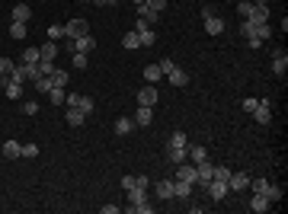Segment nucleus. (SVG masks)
Masks as SVG:
<instances>
[{
	"label": "nucleus",
	"instance_id": "1",
	"mask_svg": "<svg viewBox=\"0 0 288 214\" xmlns=\"http://www.w3.org/2000/svg\"><path fill=\"white\" fill-rule=\"evenodd\" d=\"M68 48L71 51H80V54H87V51H93L96 48V38L87 32V35H80V38H68Z\"/></svg>",
	"mask_w": 288,
	"mask_h": 214
},
{
	"label": "nucleus",
	"instance_id": "2",
	"mask_svg": "<svg viewBox=\"0 0 288 214\" xmlns=\"http://www.w3.org/2000/svg\"><path fill=\"white\" fill-rule=\"evenodd\" d=\"M250 115L256 118V125H269V122H272V102H269V99H259L256 109H253Z\"/></svg>",
	"mask_w": 288,
	"mask_h": 214
},
{
	"label": "nucleus",
	"instance_id": "3",
	"mask_svg": "<svg viewBox=\"0 0 288 214\" xmlns=\"http://www.w3.org/2000/svg\"><path fill=\"white\" fill-rule=\"evenodd\" d=\"M90 32V23L87 19H71V23H64V38H80Z\"/></svg>",
	"mask_w": 288,
	"mask_h": 214
},
{
	"label": "nucleus",
	"instance_id": "4",
	"mask_svg": "<svg viewBox=\"0 0 288 214\" xmlns=\"http://www.w3.org/2000/svg\"><path fill=\"white\" fill-rule=\"evenodd\" d=\"M228 189H231V192L250 189V173H231V176H228Z\"/></svg>",
	"mask_w": 288,
	"mask_h": 214
},
{
	"label": "nucleus",
	"instance_id": "5",
	"mask_svg": "<svg viewBox=\"0 0 288 214\" xmlns=\"http://www.w3.org/2000/svg\"><path fill=\"white\" fill-rule=\"evenodd\" d=\"M64 102H68L71 109H80V112H87V115L93 112V106H96V102H93L90 96H77V93H74V96H68V99H64Z\"/></svg>",
	"mask_w": 288,
	"mask_h": 214
},
{
	"label": "nucleus",
	"instance_id": "6",
	"mask_svg": "<svg viewBox=\"0 0 288 214\" xmlns=\"http://www.w3.org/2000/svg\"><path fill=\"white\" fill-rule=\"evenodd\" d=\"M173 179H180V182H192L196 185V163H180V166H176V176Z\"/></svg>",
	"mask_w": 288,
	"mask_h": 214
},
{
	"label": "nucleus",
	"instance_id": "7",
	"mask_svg": "<svg viewBox=\"0 0 288 214\" xmlns=\"http://www.w3.org/2000/svg\"><path fill=\"white\" fill-rule=\"evenodd\" d=\"M205 189H208V195H212L215 201H221L224 198V195H228V182H224V179H208V185H205Z\"/></svg>",
	"mask_w": 288,
	"mask_h": 214
},
{
	"label": "nucleus",
	"instance_id": "8",
	"mask_svg": "<svg viewBox=\"0 0 288 214\" xmlns=\"http://www.w3.org/2000/svg\"><path fill=\"white\" fill-rule=\"evenodd\" d=\"M154 102H157V83H147L141 93H138V106H151L154 109Z\"/></svg>",
	"mask_w": 288,
	"mask_h": 214
},
{
	"label": "nucleus",
	"instance_id": "9",
	"mask_svg": "<svg viewBox=\"0 0 288 214\" xmlns=\"http://www.w3.org/2000/svg\"><path fill=\"white\" fill-rule=\"evenodd\" d=\"M224 26H228V23H224V19H221V16H205V32H208V35H221V32H224Z\"/></svg>",
	"mask_w": 288,
	"mask_h": 214
},
{
	"label": "nucleus",
	"instance_id": "10",
	"mask_svg": "<svg viewBox=\"0 0 288 214\" xmlns=\"http://www.w3.org/2000/svg\"><path fill=\"white\" fill-rule=\"evenodd\" d=\"M151 122H154V109H151V106H138V112H135V125L147 128Z\"/></svg>",
	"mask_w": 288,
	"mask_h": 214
},
{
	"label": "nucleus",
	"instance_id": "11",
	"mask_svg": "<svg viewBox=\"0 0 288 214\" xmlns=\"http://www.w3.org/2000/svg\"><path fill=\"white\" fill-rule=\"evenodd\" d=\"M247 208H250L253 214H263V211H269L272 205H269V198H266V195H256V192H253V198H250V205H247Z\"/></svg>",
	"mask_w": 288,
	"mask_h": 214
},
{
	"label": "nucleus",
	"instance_id": "12",
	"mask_svg": "<svg viewBox=\"0 0 288 214\" xmlns=\"http://www.w3.org/2000/svg\"><path fill=\"white\" fill-rule=\"evenodd\" d=\"M0 153H3L7 160H16V157H23V144H19V141H7V144L0 147Z\"/></svg>",
	"mask_w": 288,
	"mask_h": 214
},
{
	"label": "nucleus",
	"instance_id": "13",
	"mask_svg": "<svg viewBox=\"0 0 288 214\" xmlns=\"http://www.w3.org/2000/svg\"><path fill=\"white\" fill-rule=\"evenodd\" d=\"M167 160L173 163V166H180V163L189 160V153H186V147H167Z\"/></svg>",
	"mask_w": 288,
	"mask_h": 214
},
{
	"label": "nucleus",
	"instance_id": "14",
	"mask_svg": "<svg viewBox=\"0 0 288 214\" xmlns=\"http://www.w3.org/2000/svg\"><path fill=\"white\" fill-rule=\"evenodd\" d=\"M154 192H157V198H173V179H157Z\"/></svg>",
	"mask_w": 288,
	"mask_h": 214
},
{
	"label": "nucleus",
	"instance_id": "15",
	"mask_svg": "<svg viewBox=\"0 0 288 214\" xmlns=\"http://www.w3.org/2000/svg\"><path fill=\"white\" fill-rule=\"evenodd\" d=\"M112 131H115V134H128V131H135V118H128V115H122V118H115Z\"/></svg>",
	"mask_w": 288,
	"mask_h": 214
},
{
	"label": "nucleus",
	"instance_id": "16",
	"mask_svg": "<svg viewBox=\"0 0 288 214\" xmlns=\"http://www.w3.org/2000/svg\"><path fill=\"white\" fill-rule=\"evenodd\" d=\"M272 70H275L279 77H285V70H288V54H285V51H275V54H272Z\"/></svg>",
	"mask_w": 288,
	"mask_h": 214
},
{
	"label": "nucleus",
	"instance_id": "17",
	"mask_svg": "<svg viewBox=\"0 0 288 214\" xmlns=\"http://www.w3.org/2000/svg\"><path fill=\"white\" fill-rule=\"evenodd\" d=\"M64 118H68L71 128H80V125L87 122V112H80V109H71V106H68V115H64Z\"/></svg>",
	"mask_w": 288,
	"mask_h": 214
},
{
	"label": "nucleus",
	"instance_id": "18",
	"mask_svg": "<svg viewBox=\"0 0 288 214\" xmlns=\"http://www.w3.org/2000/svg\"><path fill=\"white\" fill-rule=\"evenodd\" d=\"M186 153H189V163H202V160H208V153H205V144H192V147H186Z\"/></svg>",
	"mask_w": 288,
	"mask_h": 214
},
{
	"label": "nucleus",
	"instance_id": "19",
	"mask_svg": "<svg viewBox=\"0 0 288 214\" xmlns=\"http://www.w3.org/2000/svg\"><path fill=\"white\" fill-rule=\"evenodd\" d=\"M54 58H58V45L54 42H45L38 48V61H54Z\"/></svg>",
	"mask_w": 288,
	"mask_h": 214
},
{
	"label": "nucleus",
	"instance_id": "20",
	"mask_svg": "<svg viewBox=\"0 0 288 214\" xmlns=\"http://www.w3.org/2000/svg\"><path fill=\"white\" fill-rule=\"evenodd\" d=\"M167 80H170L173 86H186V83H189V74H186V70H180V67H173V70L167 74Z\"/></svg>",
	"mask_w": 288,
	"mask_h": 214
},
{
	"label": "nucleus",
	"instance_id": "21",
	"mask_svg": "<svg viewBox=\"0 0 288 214\" xmlns=\"http://www.w3.org/2000/svg\"><path fill=\"white\" fill-rule=\"evenodd\" d=\"M192 195V182H180L173 179V198H189Z\"/></svg>",
	"mask_w": 288,
	"mask_h": 214
},
{
	"label": "nucleus",
	"instance_id": "22",
	"mask_svg": "<svg viewBox=\"0 0 288 214\" xmlns=\"http://www.w3.org/2000/svg\"><path fill=\"white\" fill-rule=\"evenodd\" d=\"M253 23H269V7L266 3H253Z\"/></svg>",
	"mask_w": 288,
	"mask_h": 214
},
{
	"label": "nucleus",
	"instance_id": "23",
	"mask_svg": "<svg viewBox=\"0 0 288 214\" xmlns=\"http://www.w3.org/2000/svg\"><path fill=\"white\" fill-rule=\"evenodd\" d=\"M29 16H32V10L26 3H16L13 7V23H29Z\"/></svg>",
	"mask_w": 288,
	"mask_h": 214
},
{
	"label": "nucleus",
	"instance_id": "24",
	"mask_svg": "<svg viewBox=\"0 0 288 214\" xmlns=\"http://www.w3.org/2000/svg\"><path fill=\"white\" fill-rule=\"evenodd\" d=\"M48 77H52V86H68L71 83V74H68V70H58V67H54Z\"/></svg>",
	"mask_w": 288,
	"mask_h": 214
},
{
	"label": "nucleus",
	"instance_id": "25",
	"mask_svg": "<svg viewBox=\"0 0 288 214\" xmlns=\"http://www.w3.org/2000/svg\"><path fill=\"white\" fill-rule=\"evenodd\" d=\"M3 90H7L10 99H23V83H16V80H7V83H3Z\"/></svg>",
	"mask_w": 288,
	"mask_h": 214
},
{
	"label": "nucleus",
	"instance_id": "26",
	"mask_svg": "<svg viewBox=\"0 0 288 214\" xmlns=\"http://www.w3.org/2000/svg\"><path fill=\"white\" fill-rule=\"evenodd\" d=\"M138 13H141V19H144V23H147V26H154V23H157V10H151V7H147V3H141V7H138Z\"/></svg>",
	"mask_w": 288,
	"mask_h": 214
},
{
	"label": "nucleus",
	"instance_id": "27",
	"mask_svg": "<svg viewBox=\"0 0 288 214\" xmlns=\"http://www.w3.org/2000/svg\"><path fill=\"white\" fill-rule=\"evenodd\" d=\"M122 45L128 48V51H135V48H141V38H138V32H135V29H128V32H125V38H122Z\"/></svg>",
	"mask_w": 288,
	"mask_h": 214
},
{
	"label": "nucleus",
	"instance_id": "28",
	"mask_svg": "<svg viewBox=\"0 0 288 214\" xmlns=\"http://www.w3.org/2000/svg\"><path fill=\"white\" fill-rule=\"evenodd\" d=\"M141 201H147V189H128V205H141Z\"/></svg>",
	"mask_w": 288,
	"mask_h": 214
},
{
	"label": "nucleus",
	"instance_id": "29",
	"mask_svg": "<svg viewBox=\"0 0 288 214\" xmlns=\"http://www.w3.org/2000/svg\"><path fill=\"white\" fill-rule=\"evenodd\" d=\"M10 80H16V83H26V80H29V74H26V64H13V70H10Z\"/></svg>",
	"mask_w": 288,
	"mask_h": 214
},
{
	"label": "nucleus",
	"instance_id": "30",
	"mask_svg": "<svg viewBox=\"0 0 288 214\" xmlns=\"http://www.w3.org/2000/svg\"><path fill=\"white\" fill-rule=\"evenodd\" d=\"M48 96H52V106H64V99H68L64 86H52V90H48Z\"/></svg>",
	"mask_w": 288,
	"mask_h": 214
},
{
	"label": "nucleus",
	"instance_id": "31",
	"mask_svg": "<svg viewBox=\"0 0 288 214\" xmlns=\"http://www.w3.org/2000/svg\"><path fill=\"white\" fill-rule=\"evenodd\" d=\"M167 147H189V138H186L182 131H173V134H170V141H167Z\"/></svg>",
	"mask_w": 288,
	"mask_h": 214
},
{
	"label": "nucleus",
	"instance_id": "32",
	"mask_svg": "<svg viewBox=\"0 0 288 214\" xmlns=\"http://www.w3.org/2000/svg\"><path fill=\"white\" fill-rule=\"evenodd\" d=\"M160 77H163V74H160L157 64H147V67H144V80H147V83H157Z\"/></svg>",
	"mask_w": 288,
	"mask_h": 214
},
{
	"label": "nucleus",
	"instance_id": "33",
	"mask_svg": "<svg viewBox=\"0 0 288 214\" xmlns=\"http://www.w3.org/2000/svg\"><path fill=\"white\" fill-rule=\"evenodd\" d=\"M138 38H141V48H151L154 42H157V32H154V29H144V32H138Z\"/></svg>",
	"mask_w": 288,
	"mask_h": 214
},
{
	"label": "nucleus",
	"instance_id": "34",
	"mask_svg": "<svg viewBox=\"0 0 288 214\" xmlns=\"http://www.w3.org/2000/svg\"><path fill=\"white\" fill-rule=\"evenodd\" d=\"M26 29H29L26 23H13V26H10V38H16V42H23V38H26Z\"/></svg>",
	"mask_w": 288,
	"mask_h": 214
},
{
	"label": "nucleus",
	"instance_id": "35",
	"mask_svg": "<svg viewBox=\"0 0 288 214\" xmlns=\"http://www.w3.org/2000/svg\"><path fill=\"white\" fill-rule=\"evenodd\" d=\"M266 198H269V205L282 201V185H269V189H266Z\"/></svg>",
	"mask_w": 288,
	"mask_h": 214
},
{
	"label": "nucleus",
	"instance_id": "36",
	"mask_svg": "<svg viewBox=\"0 0 288 214\" xmlns=\"http://www.w3.org/2000/svg\"><path fill=\"white\" fill-rule=\"evenodd\" d=\"M240 35H243V38L256 35V23H253V19H243V23H240Z\"/></svg>",
	"mask_w": 288,
	"mask_h": 214
},
{
	"label": "nucleus",
	"instance_id": "37",
	"mask_svg": "<svg viewBox=\"0 0 288 214\" xmlns=\"http://www.w3.org/2000/svg\"><path fill=\"white\" fill-rule=\"evenodd\" d=\"M19 64H38V48H26L23 51V61Z\"/></svg>",
	"mask_w": 288,
	"mask_h": 214
},
{
	"label": "nucleus",
	"instance_id": "38",
	"mask_svg": "<svg viewBox=\"0 0 288 214\" xmlns=\"http://www.w3.org/2000/svg\"><path fill=\"white\" fill-rule=\"evenodd\" d=\"M250 189L256 192V195H266V189H269V182H266V179H253V176H250Z\"/></svg>",
	"mask_w": 288,
	"mask_h": 214
},
{
	"label": "nucleus",
	"instance_id": "39",
	"mask_svg": "<svg viewBox=\"0 0 288 214\" xmlns=\"http://www.w3.org/2000/svg\"><path fill=\"white\" fill-rule=\"evenodd\" d=\"M269 35H272V26H269V23H256V38H263V42H266Z\"/></svg>",
	"mask_w": 288,
	"mask_h": 214
},
{
	"label": "nucleus",
	"instance_id": "40",
	"mask_svg": "<svg viewBox=\"0 0 288 214\" xmlns=\"http://www.w3.org/2000/svg\"><path fill=\"white\" fill-rule=\"evenodd\" d=\"M36 90L38 93H48V90H52V77H36Z\"/></svg>",
	"mask_w": 288,
	"mask_h": 214
},
{
	"label": "nucleus",
	"instance_id": "41",
	"mask_svg": "<svg viewBox=\"0 0 288 214\" xmlns=\"http://www.w3.org/2000/svg\"><path fill=\"white\" fill-rule=\"evenodd\" d=\"M237 13H240V19H250V16H253V3H250V0H243L240 7H237Z\"/></svg>",
	"mask_w": 288,
	"mask_h": 214
},
{
	"label": "nucleus",
	"instance_id": "42",
	"mask_svg": "<svg viewBox=\"0 0 288 214\" xmlns=\"http://www.w3.org/2000/svg\"><path fill=\"white\" fill-rule=\"evenodd\" d=\"M64 38V26H48V42H58Z\"/></svg>",
	"mask_w": 288,
	"mask_h": 214
},
{
	"label": "nucleus",
	"instance_id": "43",
	"mask_svg": "<svg viewBox=\"0 0 288 214\" xmlns=\"http://www.w3.org/2000/svg\"><path fill=\"white\" fill-rule=\"evenodd\" d=\"M36 67H38V77H48V74L54 70V61H38Z\"/></svg>",
	"mask_w": 288,
	"mask_h": 214
},
{
	"label": "nucleus",
	"instance_id": "44",
	"mask_svg": "<svg viewBox=\"0 0 288 214\" xmlns=\"http://www.w3.org/2000/svg\"><path fill=\"white\" fill-rule=\"evenodd\" d=\"M87 64H90V61H87V54L74 51V67H77V70H87Z\"/></svg>",
	"mask_w": 288,
	"mask_h": 214
},
{
	"label": "nucleus",
	"instance_id": "45",
	"mask_svg": "<svg viewBox=\"0 0 288 214\" xmlns=\"http://www.w3.org/2000/svg\"><path fill=\"white\" fill-rule=\"evenodd\" d=\"M23 157H38V144H36V141L23 144Z\"/></svg>",
	"mask_w": 288,
	"mask_h": 214
},
{
	"label": "nucleus",
	"instance_id": "46",
	"mask_svg": "<svg viewBox=\"0 0 288 214\" xmlns=\"http://www.w3.org/2000/svg\"><path fill=\"white\" fill-rule=\"evenodd\" d=\"M157 67H160V74L167 77V74H170V70H173V67H176V64H173V58H163V61H160V64H157Z\"/></svg>",
	"mask_w": 288,
	"mask_h": 214
},
{
	"label": "nucleus",
	"instance_id": "47",
	"mask_svg": "<svg viewBox=\"0 0 288 214\" xmlns=\"http://www.w3.org/2000/svg\"><path fill=\"white\" fill-rule=\"evenodd\" d=\"M19 109H23V115H36V112H38V102L26 99V102H23V106H19Z\"/></svg>",
	"mask_w": 288,
	"mask_h": 214
},
{
	"label": "nucleus",
	"instance_id": "48",
	"mask_svg": "<svg viewBox=\"0 0 288 214\" xmlns=\"http://www.w3.org/2000/svg\"><path fill=\"white\" fill-rule=\"evenodd\" d=\"M228 176H231L228 166H215V173H212V179H224V182H228Z\"/></svg>",
	"mask_w": 288,
	"mask_h": 214
},
{
	"label": "nucleus",
	"instance_id": "49",
	"mask_svg": "<svg viewBox=\"0 0 288 214\" xmlns=\"http://www.w3.org/2000/svg\"><path fill=\"white\" fill-rule=\"evenodd\" d=\"M10 70H13V61H10V58H0V77H10Z\"/></svg>",
	"mask_w": 288,
	"mask_h": 214
},
{
	"label": "nucleus",
	"instance_id": "50",
	"mask_svg": "<svg viewBox=\"0 0 288 214\" xmlns=\"http://www.w3.org/2000/svg\"><path fill=\"white\" fill-rule=\"evenodd\" d=\"M144 3H147L151 10H157V13H163V10H167V0H144Z\"/></svg>",
	"mask_w": 288,
	"mask_h": 214
},
{
	"label": "nucleus",
	"instance_id": "51",
	"mask_svg": "<svg viewBox=\"0 0 288 214\" xmlns=\"http://www.w3.org/2000/svg\"><path fill=\"white\" fill-rule=\"evenodd\" d=\"M256 102H259L256 96H247V99H243L240 106H243V112H253V109H256Z\"/></svg>",
	"mask_w": 288,
	"mask_h": 214
},
{
	"label": "nucleus",
	"instance_id": "52",
	"mask_svg": "<svg viewBox=\"0 0 288 214\" xmlns=\"http://www.w3.org/2000/svg\"><path fill=\"white\" fill-rule=\"evenodd\" d=\"M247 48H253V51H259V48H263V38L250 35V38H247Z\"/></svg>",
	"mask_w": 288,
	"mask_h": 214
},
{
	"label": "nucleus",
	"instance_id": "53",
	"mask_svg": "<svg viewBox=\"0 0 288 214\" xmlns=\"http://www.w3.org/2000/svg\"><path fill=\"white\" fill-rule=\"evenodd\" d=\"M135 185H138V189H151V179H147V176H135Z\"/></svg>",
	"mask_w": 288,
	"mask_h": 214
},
{
	"label": "nucleus",
	"instance_id": "54",
	"mask_svg": "<svg viewBox=\"0 0 288 214\" xmlns=\"http://www.w3.org/2000/svg\"><path fill=\"white\" fill-rule=\"evenodd\" d=\"M122 189H125V192L135 189V176H125V179H122Z\"/></svg>",
	"mask_w": 288,
	"mask_h": 214
},
{
	"label": "nucleus",
	"instance_id": "55",
	"mask_svg": "<svg viewBox=\"0 0 288 214\" xmlns=\"http://www.w3.org/2000/svg\"><path fill=\"white\" fill-rule=\"evenodd\" d=\"M119 211H122L119 205H103V214H119Z\"/></svg>",
	"mask_w": 288,
	"mask_h": 214
},
{
	"label": "nucleus",
	"instance_id": "56",
	"mask_svg": "<svg viewBox=\"0 0 288 214\" xmlns=\"http://www.w3.org/2000/svg\"><path fill=\"white\" fill-rule=\"evenodd\" d=\"M93 3H99V7H115L119 0H93Z\"/></svg>",
	"mask_w": 288,
	"mask_h": 214
},
{
	"label": "nucleus",
	"instance_id": "57",
	"mask_svg": "<svg viewBox=\"0 0 288 214\" xmlns=\"http://www.w3.org/2000/svg\"><path fill=\"white\" fill-rule=\"evenodd\" d=\"M131 3H135V7H141V3H144V0H131Z\"/></svg>",
	"mask_w": 288,
	"mask_h": 214
},
{
	"label": "nucleus",
	"instance_id": "58",
	"mask_svg": "<svg viewBox=\"0 0 288 214\" xmlns=\"http://www.w3.org/2000/svg\"><path fill=\"white\" fill-rule=\"evenodd\" d=\"M77 3H93V0H77Z\"/></svg>",
	"mask_w": 288,
	"mask_h": 214
},
{
	"label": "nucleus",
	"instance_id": "59",
	"mask_svg": "<svg viewBox=\"0 0 288 214\" xmlns=\"http://www.w3.org/2000/svg\"><path fill=\"white\" fill-rule=\"evenodd\" d=\"M250 3H266V0H250Z\"/></svg>",
	"mask_w": 288,
	"mask_h": 214
}]
</instances>
